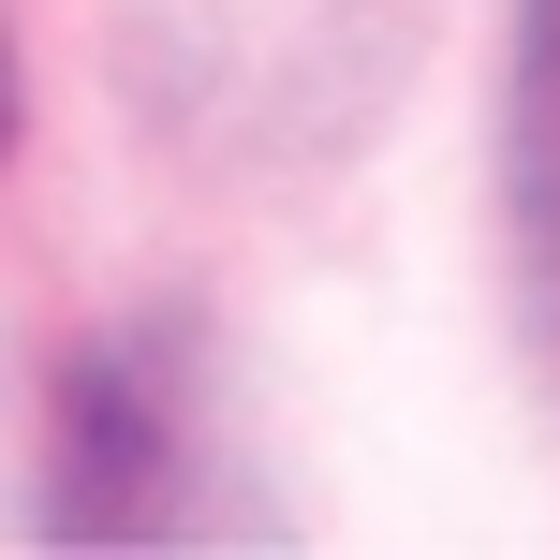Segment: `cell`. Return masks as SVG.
<instances>
[{
	"instance_id": "1",
	"label": "cell",
	"mask_w": 560,
	"mask_h": 560,
	"mask_svg": "<svg viewBox=\"0 0 560 560\" xmlns=\"http://www.w3.org/2000/svg\"><path fill=\"white\" fill-rule=\"evenodd\" d=\"M516 177H532V252L560 280V0H532L516 30Z\"/></svg>"
}]
</instances>
